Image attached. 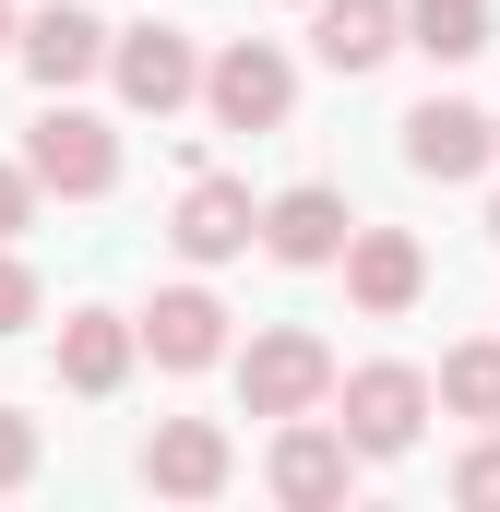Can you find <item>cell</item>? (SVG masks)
Masks as SVG:
<instances>
[{"label":"cell","mask_w":500,"mask_h":512,"mask_svg":"<svg viewBox=\"0 0 500 512\" xmlns=\"http://www.w3.org/2000/svg\"><path fill=\"white\" fill-rule=\"evenodd\" d=\"M453 501H465V512H500V429L465 453V465H453Z\"/></svg>","instance_id":"obj_18"},{"label":"cell","mask_w":500,"mask_h":512,"mask_svg":"<svg viewBox=\"0 0 500 512\" xmlns=\"http://www.w3.org/2000/svg\"><path fill=\"white\" fill-rule=\"evenodd\" d=\"M489 155H500V120H489V108H465V96H429V108L405 120V167H417V179H441V191H453V179H477Z\"/></svg>","instance_id":"obj_9"},{"label":"cell","mask_w":500,"mask_h":512,"mask_svg":"<svg viewBox=\"0 0 500 512\" xmlns=\"http://www.w3.org/2000/svg\"><path fill=\"white\" fill-rule=\"evenodd\" d=\"M358 465H370V453L346 441V417H274V465H262V477H274L286 512H334L358 489Z\"/></svg>","instance_id":"obj_3"},{"label":"cell","mask_w":500,"mask_h":512,"mask_svg":"<svg viewBox=\"0 0 500 512\" xmlns=\"http://www.w3.org/2000/svg\"><path fill=\"white\" fill-rule=\"evenodd\" d=\"M108 48H120V36H108V24H96L84 0H48V12H36V24L12 36V60H24V72H36L48 96H72V84H96V72H108Z\"/></svg>","instance_id":"obj_7"},{"label":"cell","mask_w":500,"mask_h":512,"mask_svg":"<svg viewBox=\"0 0 500 512\" xmlns=\"http://www.w3.org/2000/svg\"><path fill=\"white\" fill-rule=\"evenodd\" d=\"M131 358H143V322H120V310H72V322H60V382L84 393V405L120 393Z\"/></svg>","instance_id":"obj_15"},{"label":"cell","mask_w":500,"mask_h":512,"mask_svg":"<svg viewBox=\"0 0 500 512\" xmlns=\"http://www.w3.org/2000/svg\"><path fill=\"white\" fill-rule=\"evenodd\" d=\"M36 322V274H24V251L0 239V334H24Z\"/></svg>","instance_id":"obj_19"},{"label":"cell","mask_w":500,"mask_h":512,"mask_svg":"<svg viewBox=\"0 0 500 512\" xmlns=\"http://www.w3.org/2000/svg\"><path fill=\"white\" fill-rule=\"evenodd\" d=\"M203 108H215L227 131H286V108H298V72H286V48H274V36L215 48V60H203Z\"/></svg>","instance_id":"obj_5"},{"label":"cell","mask_w":500,"mask_h":512,"mask_svg":"<svg viewBox=\"0 0 500 512\" xmlns=\"http://www.w3.org/2000/svg\"><path fill=\"white\" fill-rule=\"evenodd\" d=\"M489 239H500V203H489Z\"/></svg>","instance_id":"obj_23"},{"label":"cell","mask_w":500,"mask_h":512,"mask_svg":"<svg viewBox=\"0 0 500 512\" xmlns=\"http://www.w3.org/2000/svg\"><path fill=\"white\" fill-rule=\"evenodd\" d=\"M346 298H358L370 322L417 310V298H429V251H417L405 227H358V239H346Z\"/></svg>","instance_id":"obj_12"},{"label":"cell","mask_w":500,"mask_h":512,"mask_svg":"<svg viewBox=\"0 0 500 512\" xmlns=\"http://www.w3.org/2000/svg\"><path fill=\"white\" fill-rule=\"evenodd\" d=\"M108 84H120V108L167 120V108H191V96H203V48H191L179 24H131L120 48H108Z\"/></svg>","instance_id":"obj_6"},{"label":"cell","mask_w":500,"mask_h":512,"mask_svg":"<svg viewBox=\"0 0 500 512\" xmlns=\"http://www.w3.org/2000/svg\"><path fill=\"white\" fill-rule=\"evenodd\" d=\"M334 405H346V441H358L370 465H393V453H417V429H429L441 382H429V370H405V358H370V370H346V382H334Z\"/></svg>","instance_id":"obj_1"},{"label":"cell","mask_w":500,"mask_h":512,"mask_svg":"<svg viewBox=\"0 0 500 512\" xmlns=\"http://www.w3.org/2000/svg\"><path fill=\"white\" fill-rule=\"evenodd\" d=\"M227 477H239V453H227L215 417H155V441H143V489H167V501H215Z\"/></svg>","instance_id":"obj_10"},{"label":"cell","mask_w":500,"mask_h":512,"mask_svg":"<svg viewBox=\"0 0 500 512\" xmlns=\"http://www.w3.org/2000/svg\"><path fill=\"white\" fill-rule=\"evenodd\" d=\"M441 405L477 417V429H500V346H453L441 358Z\"/></svg>","instance_id":"obj_17"},{"label":"cell","mask_w":500,"mask_h":512,"mask_svg":"<svg viewBox=\"0 0 500 512\" xmlns=\"http://www.w3.org/2000/svg\"><path fill=\"white\" fill-rule=\"evenodd\" d=\"M346 239H358V215H346V191H322V179H298V191H274V203H262V251L298 262V274L346 262Z\"/></svg>","instance_id":"obj_8"},{"label":"cell","mask_w":500,"mask_h":512,"mask_svg":"<svg viewBox=\"0 0 500 512\" xmlns=\"http://www.w3.org/2000/svg\"><path fill=\"white\" fill-rule=\"evenodd\" d=\"M12 36H24V24H12V0H0V48H12Z\"/></svg>","instance_id":"obj_22"},{"label":"cell","mask_w":500,"mask_h":512,"mask_svg":"<svg viewBox=\"0 0 500 512\" xmlns=\"http://www.w3.org/2000/svg\"><path fill=\"white\" fill-rule=\"evenodd\" d=\"M167 239L191 262H239L250 239H262V203H250V179H191L179 191V215H167Z\"/></svg>","instance_id":"obj_13"},{"label":"cell","mask_w":500,"mask_h":512,"mask_svg":"<svg viewBox=\"0 0 500 512\" xmlns=\"http://www.w3.org/2000/svg\"><path fill=\"white\" fill-rule=\"evenodd\" d=\"M24 167H36V191H60V203H96V191L120 179V131L96 120V108H72V96H48V120L24 131Z\"/></svg>","instance_id":"obj_4"},{"label":"cell","mask_w":500,"mask_h":512,"mask_svg":"<svg viewBox=\"0 0 500 512\" xmlns=\"http://www.w3.org/2000/svg\"><path fill=\"white\" fill-rule=\"evenodd\" d=\"M36 227V167H0V239Z\"/></svg>","instance_id":"obj_21"},{"label":"cell","mask_w":500,"mask_h":512,"mask_svg":"<svg viewBox=\"0 0 500 512\" xmlns=\"http://www.w3.org/2000/svg\"><path fill=\"white\" fill-rule=\"evenodd\" d=\"M24 477H36V417L0 405V489H24Z\"/></svg>","instance_id":"obj_20"},{"label":"cell","mask_w":500,"mask_h":512,"mask_svg":"<svg viewBox=\"0 0 500 512\" xmlns=\"http://www.w3.org/2000/svg\"><path fill=\"white\" fill-rule=\"evenodd\" d=\"M334 382H346V370H334L322 334H250L239 346V405L250 417H322Z\"/></svg>","instance_id":"obj_2"},{"label":"cell","mask_w":500,"mask_h":512,"mask_svg":"<svg viewBox=\"0 0 500 512\" xmlns=\"http://www.w3.org/2000/svg\"><path fill=\"white\" fill-rule=\"evenodd\" d=\"M405 48H429V60H477V48H489V0H405Z\"/></svg>","instance_id":"obj_16"},{"label":"cell","mask_w":500,"mask_h":512,"mask_svg":"<svg viewBox=\"0 0 500 512\" xmlns=\"http://www.w3.org/2000/svg\"><path fill=\"white\" fill-rule=\"evenodd\" d=\"M143 358H155V370H215V358H227V298H215V286H155Z\"/></svg>","instance_id":"obj_11"},{"label":"cell","mask_w":500,"mask_h":512,"mask_svg":"<svg viewBox=\"0 0 500 512\" xmlns=\"http://www.w3.org/2000/svg\"><path fill=\"white\" fill-rule=\"evenodd\" d=\"M310 48L322 72H381L405 48V0H310Z\"/></svg>","instance_id":"obj_14"}]
</instances>
